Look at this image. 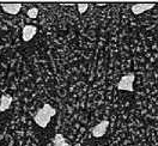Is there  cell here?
<instances>
[{
	"label": "cell",
	"mask_w": 158,
	"mask_h": 146,
	"mask_svg": "<svg viewBox=\"0 0 158 146\" xmlns=\"http://www.w3.org/2000/svg\"><path fill=\"white\" fill-rule=\"evenodd\" d=\"M62 141H66V139H65V136H62V134H55L54 136V139H53V144H59V143H62Z\"/></svg>",
	"instance_id": "9"
},
{
	"label": "cell",
	"mask_w": 158,
	"mask_h": 146,
	"mask_svg": "<svg viewBox=\"0 0 158 146\" xmlns=\"http://www.w3.org/2000/svg\"><path fill=\"white\" fill-rule=\"evenodd\" d=\"M56 114V110L52 107L50 104H44L43 107L37 110V113L34 116V121L36 125H39L42 128H46L49 123L50 119Z\"/></svg>",
	"instance_id": "1"
},
{
	"label": "cell",
	"mask_w": 158,
	"mask_h": 146,
	"mask_svg": "<svg viewBox=\"0 0 158 146\" xmlns=\"http://www.w3.org/2000/svg\"><path fill=\"white\" fill-rule=\"evenodd\" d=\"M37 15H39V9H37V7H31V9H29L28 12H27V16H28L29 18H31V19L36 18Z\"/></svg>",
	"instance_id": "8"
},
{
	"label": "cell",
	"mask_w": 158,
	"mask_h": 146,
	"mask_svg": "<svg viewBox=\"0 0 158 146\" xmlns=\"http://www.w3.org/2000/svg\"><path fill=\"white\" fill-rule=\"evenodd\" d=\"M12 97L10 95H2V97L0 99V111H6L11 106Z\"/></svg>",
	"instance_id": "7"
},
{
	"label": "cell",
	"mask_w": 158,
	"mask_h": 146,
	"mask_svg": "<svg viewBox=\"0 0 158 146\" xmlns=\"http://www.w3.org/2000/svg\"><path fill=\"white\" fill-rule=\"evenodd\" d=\"M134 79L135 76L133 73H128L126 76H123L122 78L120 79L118 84V90H122V91H128V92H133L134 88H133V83H134Z\"/></svg>",
	"instance_id": "2"
},
{
	"label": "cell",
	"mask_w": 158,
	"mask_h": 146,
	"mask_svg": "<svg viewBox=\"0 0 158 146\" xmlns=\"http://www.w3.org/2000/svg\"><path fill=\"white\" fill-rule=\"evenodd\" d=\"M36 31H37V29H36L35 25H25L22 30V39H23V41L28 42L31 39H34V36L36 35Z\"/></svg>",
	"instance_id": "4"
},
{
	"label": "cell",
	"mask_w": 158,
	"mask_h": 146,
	"mask_svg": "<svg viewBox=\"0 0 158 146\" xmlns=\"http://www.w3.org/2000/svg\"><path fill=\"white\" fill-rule=\"evenodd\" d=\"M2 11L9 15H17L22 9V5L19 4H2L1 5Z\"/></svg>",
	"instance_id": "6"
},
{
	"label": "cell",
	"mask_w": 158,
	"mask_h": 146,
	"mask_svg": "<svg viewBox=\"0 0 158 146\" xmlns=\"http://www.w3.org/2000/svg\"><path fill=\"white\" fill-rule=\"evenodd\" d=\"M156 5L155 4H137V5H133L132 7H131V10L132 12L134 13V15H141V13H144V12H146V11L151 10V9H153Z\"/></svg>",
	"instance_id": "5"
},
{
	"label": "cell",
	"mask_w": 158,
	"mask_h": 146,
	"mask_svg": "<svg viewBox=\"0 0 158 146\" xmlns=\"http://www.w3.org/2000/svg\"><path fill=\"white\" fill-rule=\"evenodd\" d=\"M88 9H89V5H86V4H80V5L78 6L79 13H84Z\"/></svg>",
	"instance_id": "10"
},
{
	"label": "cell",
	"mask_w": 158,
	"mask_h": 146,
	"mask_svg": "<svg viewBox=\"0 0 158 146\" xmlns=\"http://www.w3.org/2000/svg\"><path fill=\"white\" fill-rule=\"evenodd\" d=\"M53 146H71V144L67 143V141H62V143H59V144H53Z\"/></svg>",
	"instance_id": "11"
},
{
	"label": "cell",
	"mask_w": 158,
	"mask_h": 146,
	"mask_svg": "<svg viewBox=\"0 0 158 146\" xmlns=\"http://www.w3.org/2000/svg\"><path fill=\"white\" fill-rule=\"evenodd\" d=\"M108 126H109V122L107 121V120L101 121L98 125H96V126L91 129L92 136H95V138H101V136H103L104 134H106L107 129H108Z\"/></svg>",
	"instance_id": "3"
}]
</instances>
